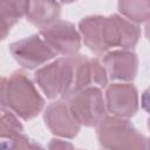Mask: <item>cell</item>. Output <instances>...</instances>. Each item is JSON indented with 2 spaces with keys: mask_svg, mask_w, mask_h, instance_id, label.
Wrapping results in <instances>:
<instances>
[{
  "mask_svg": "<svg viewBox=\"0 0 150 150\" xmlns=\"http://www.w3.org/2000/svg\"><path fill=\"white\" fill-rule=\"evenodd\" d=\"M82 42L96 55L112 49L132 50L138 43L142 29L120 14L88 15L77 23Z\"/></svg>",
  "mask_w": 150,
  "mask_h": 150,
  "instance_id": "obj_1",
  "label": "cell"
},
{
  "mask_svg": "<svg viewBox=\"0 0 150 150\" xmlns=\"http://www.w3.org/2000/svg\"><path fill=\"white\" fill-rule=\"evenodd\" d=\"M61 4L55 1H27L25 18L32 25L43 28L60 19Z\"/></svg>",
  "mask_w": 150,
  "mask_h": 150,
  "instance_id": "obj_11",
  "label": "cell"
},
{
  "mask_svg": "<svg viewBox=\"0 0 150 150\" xmlns=\"http://www.w3.org/2000/svg\"><path fill=\"white\" fill-rule=\"evenodd\" d=\"M64 101L81 127L95 128L108 115L103 91L97 87L82 89Z\"/></svg>",
  "mask_w": 150,
  "mask_h": 150,
  "instance_id": "obj_4",
  "label": "cell"
},
{
  "mask_svg": "<svg viewBox=\"0 0 150 150\" xmlns=\"http://www.w3.org/2000/svg\"><path fill=\"white\" fill-rule=\"evenodd\" d=\"M95 128L103 150H149L148 137L129 120L107 115Z\"/></svg>",
  "mask_w": 150,
  "mask_h": 150,
  "instance_id": "obj_3",
  "label": "cell"
},
{
  "mask_svg": "<svg viewBox=\"0 0 150 150\" xmlns=\"http://www.w3.org/2000/svg\"><path fill=\"white\" fill-rule=\"evenodd\" d=\"M117 11L121 16L139 26L141 23L148 22L150 18V1L149 0H120L117 2Z\"/></svg>",
  "mask_w": 150,
  "mask_h": 150,
  "instance_id": "obj_13",
  "label": "cell"
},
{
  "mask_svg": "<svg viewBox=\"0 0 150 150\" xmlns=\"http://www.w3.org/2000/svg\"><path fill=\"white\" fill-rule=\"evenodd\" d=\"M79 150H83V149H79Z\"/></svg>",
  "mask_w": 150,
  "mask_h": 150,
  "instance_id": "obj_19",
  "label": "cell"
},
{
  "mask_svg": "<svg viewBox=\"0 0 150 150\" xmlns=\"http://www.w3.org/2000/svg\"><path fill=\"white\" fill-rule=\"evenodd\" d=\"M26 8L27 1H0V41H4L25 16Z\"/></svg>",
  "mask_w": 150,
  "mask_h": 150,
  "instance_id": "obj_12",
  "label": "cell"
},
{
  "mask_svg": "<svg viewBox=\"0 0 150 150\" xmlns=\"http://www.w3.org/2000/svg\"><path fill=\"white\" fill-rule=\"evenodd\" d=\"M6 150H45V149L36 141L29 138L25 134H21L8 142Z\"/></svg>",
  "mask_w": 150,
  "mask_h": 150,
  "instance_id": "obj_15",
  "label": "cell"
},
{
  "mask_svg": "<svg viewBox=\"0 0 150 150\" xmlns=\"http://www.w3.org/2000/svg\"><path fill=\"white\" fill-rule=\"evenodd\" d=\"M23 134L20 118L9 110H0V141H11Z\"/></svg>",
  "mask_w": 150,
  "mask_h": 150,
  "instance_id": "obj_14",
  "label": "cell"
},
{
  "mask_svg": "<svg viewBox=\"0 0 150 150\" xmlns=\"http://www.w3.org/2000/svg\"><path fill=\"white\" fill-rule=\"evenodd\" d=\"M103 96L107 112L110 116L129 120L138 111V90L132 83L114 82L108 84Z\"/></svg>",
  "mask_w": 150,
  "mask_h": 150,
  "instance_id": "obj_7",
  "label": "cell"
},
{
  "mask_svg": "<svg viewBox=\"0 0 150 150\" xmlns=\"http://www.w3.org/2000/svg\"><path fill=\"white\" fill-rule=\"evenodd\" d=\"M43 122L54 136L62 139L75 138L81 130L64 100L53 101L43 109Z\"/></svg>",
  "mask_w": 150,
  "mask_h": 150,
  "instance_id": "obj_8",
  "label": "cell"
},
{
  "mask_svg": "<svg viewBox=\"0 0 150 150\" xmlns=\"http://www.w3.org/2000/svg\"><path fill=\"white\" fill-rule=\"evenodd\" d=\"M101 63L103 64L109 80L131 83L137 75L139 60L134 50L112 49L102 55Z\"/></svg>",
  "mask_w": 150,
  "mask_h": 150,
  "instance_id": "obj_9",
  "label": "cell"
},
{
  "mask_svg": "<svg viewBox=\"0 0 150 150\" xmlns=\"http://www.w3.org/2000/svg\"><path fill=\"white\" fill-rule=\"evenodd\" d=\"M39 35L56 56H70L79 54L82 40L77 27L67 20H56L55 22L40 28Z\"/></svg>",
  "mask_w": 150,
  "mask_h": 150,
  "instance_id": "obj_5",
  "label": "cell"
},
{
  "mask_svg": "<svg viewBox=\"0 0 150 150\" xmlns=\"http://www.w3.org/2000/svg\"><path fill=\"white\" fill-rule=\"evenodd\" d=\"M6 89H7V76H0V110H7Z\"/></svg>",
  "mask_w": 150,
  "mask_h": 150,
  "instance_id": "obj_17",
  "label": "cell"
},
{
  "mask_svg": "<svg viewBox=\"0 0 150 150\" xmlns=\"http://www.w3.org/2000/svg\"><path fill=\"white\" fill-rule=\"evenodd\" d=\"M6 109L23 121L36 117L45 109V98L23 70H14L7 77Z\"/></svg>",
  "mask_w": 150,
  "mask_h": 150,
  "instance_id": "obj_2",
  "label": "cell"
},
{
  "mask_svg": "<svg viewBox=\"0 0 150 150\" xmlns=\"http://www.w3.org/2000/svg\"><path fill=\"white\" fill-rule=\"evenodd\" d=\"M47 150H75V148L70 142L56 137L49 141Z\"/></svg>",
  "mask_w": 150,
  "mask_h": 150,
  "instance_id": "obj_16",
  "label": "cell"
},
{
  "mask_svg": "<svg viewBox=\"0 0 150 150\" xmlns=\"http://www.w3.org/2000/svg\"><path fill=\"white\" fill-rule=\"evenodd\" d=\"M9 141H0V150H6Z\"/></svg>",
  "mask_w": 150,
  "mask_h": 150,
  "instance_id": "obj_18",
  "label": "cell"
},
{
  "mask_svg": "<svg viewBox=\"0 0 150 150\" xmlns=\"http://www.w3.org/2000/svg\"><path fill=\"white\" fill-rule=\"evenodd\" d=\"M34 81L47 98L62 100L66 91L64 56L56 57L34 73Z\"/></svg>",
  "mask_w": 150,
  "mask_h": 150,
  "instance_id": "obj_10",
  "label": "cell"
},
{
  "mask_svg": "<svg viewBox=\"0 0 150 150\" xmlns=\"http://www.w3.org/2000/svg\"><path fill=\"white\" fill-rule=\"evenodd\" d=\"M9 53L22 68L28 70L39 69L56 57L39 33L12 42Z\"/></svg>",
  "mask_w": 150,
  "mask_h": 150,
  "instance_id": "obj_6",
  "label": "cell"
}]
</instances>
